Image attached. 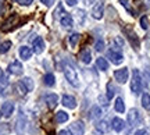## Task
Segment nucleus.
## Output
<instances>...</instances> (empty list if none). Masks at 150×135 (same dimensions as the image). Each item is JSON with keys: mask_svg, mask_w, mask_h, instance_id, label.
Here are the masks:
<instances>
[{"mask_svg": "<svg viewBox=\"0 0 150 135\" xmlns=\"http://www.w3.org/2000/svg\"><path fill=\"white\" fill-rule=\"evenodd\" d=\"M111 128L114 131H117V132H121V131L125 128V121H124L122 119H120V117L112 119V121H111Z\"/></svg>", "mask_w": 150, "mask_h": 135, "instance_id": "nucleus-13", "label": "nucleus"}, {"mask_svg": "<svg viewBox=\"0 0 150 135\" xmlns=\"http://www.w3.org/2000/svg\"><path fill=\"white\" fill-rule=\"evenodd\" d=\"M142 106L146 110H150V95L149 93H143V96H142Z\"/></svg>", "mask_w": 150, "mask_h": 135, "instance_id": "nucleus-28", "label": "nucleus"}, {"mask_svg": "<svg viewBox=\"0 0 150 135\" xmlns=\"http://www.w3.org/2000/svg\"><path fill=\"white\" fill-rule=\"evenodd\" d=\"M43 82H45V85H47V87H53L54 82H56V78H54V75L52 74V72H49V74H46V75H45Z\"/></svg>", "mask_w": 150, "mask_h": 135, "instance_id": "nucleus-23", "label": "nucleus"}, {"mask_svg": "<svg viewBox=\"0 0 150 135\" xmlns=\"http://www.w3.org/2000/svg\"><path fill=\"white\" fill-rule=\"evenodd\" d=\"M61 102H63V104H64L65 107H68V109L76 107V100H75V97L71 96V95H64V96L61 97Z\"/></svg>", "mask_w": 150, "mask_h": 135, "instance_id": "nucleus-12", "label": "nucleus"}, {"mask_svg": "<svg viewBox=\"0 0 150 135\" xmlns=\"http://www.w3.org/2000/svg\"><path fill=\"white\" fill-rule=\"evenodd\" d=\"M97 131L99 132H102V134H104V132H107L108 131V124H107V121H100L99 124H97Z\"/></svg>", "mask_w": 150, "mask_h": 135, "instance_id": "nucleus-29", "label": "nucleus"}, {"mask_svg": "<svg viewBox=\"0 0 150 135\" xmlns=\"http://www.w3.org/2000/svg\"><path fill=\"white\" fill-rule=\"evenodd\" d=\"M102 116V109L99 106H93V107L89 110V119L91 120H96Z\"/></svg>", "mask_w": 150, "mask_h": 135, "instance_id": "nucleus-19", "label": "nucleus"}, {"mask_svg": "<svg viewBox=\"0 0 150 135\" xmlns=\"http://www.w3.org/2000/svg\"><path fill=\"white\" fill-rule=\"evenodd\" d=\"M107 57L110 59V61L112 64H121L124 61V56L121 52H118V49H108Z\"/></svg>", "mask_w": 150, "mask_h": 135, "instance_id": "nucleus-4", "label": "nucleus"}, {"mask_svg": "<svg viewBox=\"0 0 150 135\" xmlns=\"http://www.w3.org/2000/svg\"><path fill=\"white\" fill-rule=\"evenodd\" d=\"M75 20H76V22H78L79 25H83V24H85V20H86V11L81 10V9L75 10Z\"/></svg>", "mask_w": 150, "mask_h": 135, "instance_id": "nucleus-16", "label": "nucleus"}, {"mask_svg": "<svg viewBox=\"0 0 150 135\" xmlns=\"http://www.w3.org/2000/svg\"><path fill=\"white\" fill-rule=\"evenodd\" d=\"M128 68L127 67H124V68H120L114 72V77H115V80H117L120 84H125V82L128 81Z\"/></svg>", "mask_w": 150, "mask_h": 135, "instance_id": "nucleus-8", "label": "nucleus"}, {"mask_svg": "<svg viewBox=\"0 0 150 135\" xmlns=\"http://www.w3.org/2000/svg\"><path fill=\"white\" fill-rule=\"evenodd\" d=\"M18 14H11L7 20H6L3 24H1V31L3 32H10L11 29H14V28L18 25Z\"/></svg>", "mask_w": 150, "mask_h": 135, "instance_id": "nucleus-3", "label": "nucleus"}, {"mask_svg": "<svg viewBox=\"0 0 150 135\" xmlns=\"http://www.w3.org/2000/svg\"><path fill=\"white\" fill-rule=\"evenodd\" d=\"M63 70H64V75H65V78H67V81L70 82L71 85L75 87V88L79 87L81 85L79 75H78V72H76L74 65H71L70 63L64 61V63H63Z\"/></svg>", "mask_w": 150, "mask_h": 135, "instance_id": "nucleus-1", "label": "nucleus"}, {"mask_svg": "<svg viewBox=\"0 0 150 135\" xmlns=\"http://www.w3.org/2000/svg\"><path fill=\"white\" fill-rule=\"evenodd\" d=\"M96 67L99 68V70H102V71H107L108 70L107 60L104 59V57H99V59L96 60Z\"/></svg>", "mask_w": 150, "mask_h": 135, "instance_id": "nucleus-21", "label": "nucleus"}, {"mask_svg": "<svg viewBox=\"0 0 150 135\" xmlns=\"http://www.w3.org/2000/svg\"><path fill=\"white\" fill-rule=\"evenodd\" d=\"M45 100H46V104H47L49 109H54L59 103V96L56 93H49L47 96L45 97Z\"/></svg>", "mask_w": 150, "mask_h": 135, "instance_id": "nucleus-14", "label": "nucleus"}, {"mask_svg": "<svg viewBox=\"0 0 150 135\" xmlns=\"http://www.w3.org/2000/svg\"><path fill=\"white\" fill-rule=\"evenodd\" d=\"M56 121L57 123H65V121H68V114L65 113V112H59V113L56 114Z\"/></svg>", "mask_w": 150, "mask_h": 135, "instance_id": "nucleus-27", "label": "nucleus"}, {"mask_svg": "<svg viewBox=\"0 0 150 135\" xmlns=\"http://www.w3.org/2000/svg\"><path fill=\"white\" fill-rule=\"evenodd\" d=\"M11 48V42L10 41H4V42H1L0 43V54H4L7 53Z\"/></svg>", "mask_w": 150, "mask_h": 135, "instance_id": "nucleus-25", "label": "nucleus"}, {"mask_svg": "<svg viewBox=\"0 0 150 135\" xmlns=\"http://www.w3.org/2000/svg\"><path fill=\"white\" fill-rule=\"evenodd\" d=\"M95 49H96L97 52H103L104 50V42H103L102 39H99L96 42V45H95Z\"/></svg>", "mask_w": 150, "mask_h": 135, "instance_id": "nucleus-33", "label": "nucleus"}, {"mask_svg": "<svg viewBox=\"0 0 150 135\" xmlns=\"http://www.w3.org/2000/svg\"><path fill=\"white\" fill-rule=\"evenodd\" d=\"M32 49L28 48V46H22L21 49H20V56H21L22 60H29L31 59V56H32Z\"/></svg>", "mask_w": 150, "mask_h": 135, "instance_id": "nucleus-17", "label": "nucleus"}, {"mask_svg": "<svg viewBox=\"0 0 150 135\" xmlns=\"http://www.w3.org/2000/svg\"><path fill=\"white\" fill-rule=\"evenodd\" d=\"M8 72L10 74H14V75H21L22 71H24V68H22V64L20 63V61H13L10 65H8Z\"/></svg>", "mask_w": 150, "mask_h": 135, "instance_id": "nucleus-9", "label": "nucleus"}, {"mask_svg": "<svg viewBox=\"0 0 150 135\" xmlns=\"http://www.w3.org/2000/svg\"><path fill=\"white\" fill-rule=\"evenodd\" d=\"M140 27L143 28V29H147L149 28V21H147V17L143 16V17H140Z\"/></svg>", "mask_w": 150, "mask_h": 135, "instance_id": "nucleus-32", "label": "nucleus"}, {"mask_svg": "<svg viewBox=\"0 0 150 135\" xmlns=\"http://www.w3.org/2000/svg\"><path fill=\"white\" fill-rule=\"evenodd\" d=\"M14 1L18 3V4H21V6H29L32 3V0H14Z\"/></svg>", "mask_w": 150, "mask_h": 135, "instance_id": "nucleus-36", "label": "nucleus"}, {"mask_svg": "<svg viewBox=\"0 0 150 135\" xmlns=\"http://www.w3.org/2000/svg\"><path fill=\"white\" fill-rule=\"evenodd\" d=\"M21 84L24 85V87L27 88V91L28 92H31L33 89V81L29 78V77H25V78H22L21 80Z\"/></svg>", "mask_w": 150, "mask_h": 135, "instance_id": "nucleus-22", "label": "nucleus"}, {"mask_svg": "<svg viewBox=\"0 0 150 135\" xmlns=\"http://www.w3.org/2000/svg\"><path fill=\"white\" fill-rule=\"evenodd\" d=\"M60 22H61V25H63L65 29H70V28L72 27V17H71L70 14H65V16H63L60 18Z\"/></svg>", "mask_w": 150, "mask_h": 135, "instance_id": "nucleus-18", "label": "nucleus"}, {"mask_svg": "<svg viewBox=\"0 0 150 135\" xmlns=\"http://www.w3.org/2000/svg\"><path fill=\"white\" fill-rule=\"evenodd\" d=\"M17 89L20 91V93H21V95H27V93H28L27 88H25V87H24V85H22V84H21V81H20V82H18V84H17Z\"/></svg>", "mask_w": 150, "mask_h": 135, "instance_id": "nucleus-34", "label": "nucleus"}, {"mask_svg": "<svg viewBox=\"0 0 150 135\" xmlns=\"http://www.w3.org/2000/svg\"><path fill=\"white\" fill-rule=\"evenodd\" d=\"M131 91L135 95H139L142 91V77H140L139 70H134L132 72V81H131Z\"/></svg>", "mask_w": 150, "mask_h": 135, "instance_id": "nucleus-2", "label": "nucleus"}, {"mask_svg": "<svg viewBox=\"0 0 150 135\" xmlns=\"http://www.w3.org/2000/svg\"><path fill=\"white\" fill-rule=\"evenodd\" d=\"M3 11H4V3H3V1H0V16L3 14Z\"/></svg>", "mask_w": 150, "mask_h": 135, "instance_id": "nucleus-41", "label": "nucleus"}, {"mask_svg": "<svg viewBox=\"0 0 150 135\" xmlns=\"http://www.w3.org/2000/svg\"><path fill=\"white\" fill-rule=\"evenodd\" d=\"M33 52L36 54H40L45 50V41H43L40 36H38L36 39H33V43H32Z\"/></svg>", "mask_w": 150, "mask_h": 135, "instance_id": "nucleus-11", "label": "nucleus"}, {"mask_svg": "<svg viewBox=\"0 0 150 135\" xmlns=\"http://www.w3.org/2000/svg\"><path fill=\"white\" fill-rule=\"evenodd\" d=\"M143 4H145L146 9H149L150 7V0H143Z\"/></svg>", "mask_w": 150, "mask_h": 135, "instance_id": "nucleus-42", "label": "nucleus"}, {"mask_svg": "<svg viewBox=\"0 0 150 135\" xmlns=\"http://www.w3.org/2000/svg\"><path fill=\"white\" fill-rule=\"evenodd\" d=\"M7 85H8V78H7L4 74H1V75H0V91L6 89Z\"/></svg>", "mask_w": 150, "mask_h": 135, "instance_id": "nucleus-31", "label": "nucleus"}, {"mask_svg": "<svg viewBox=\"0 0 150 135\" xmlns=\"http://www.w3.org/2000/svg\"><path fill=\"white\" fill-rule=\"evenodd\" d=\"M104 14V0H97V3L93 6V10H92V16L96 20H100Z\"/></svg>", "mask_w": 150, "mask_h": 135, "instance_id": "nucleus-5", "label": "nucleus"}, {"mask_svg": "<svg viewBox=\"0 0 150 135\" xmlns=\"http://www.w3.org/2000/svg\"><path fill=\"white\" fill-rule=\"evenodd\" d=\"M96 0H85V3L86 4H92V3H95Z\"/></svg>", "mask_w": 150, "mask_h": 135, "instance_id": "nucleus-43", "label": "nucleus"}, {"mask_svg": "<svg viewBox=\"0 0 150 135\" xmlns=\"http://www.w3.org/2000/svg\"><path fill=\"white\" fill-rule=\"evenodd\" d=\"M79 39H81V35L78 32H74L72 35L70 36V45H71V48H75L76 45H78V42H79Z\"/></svg>", "mask_w": 150, "mask_h": 135, "instance_id": "nucleus-26", "label": "nucleus"}, {"mask_svg": "<svg viewBox=\"0 0 150 135\" xmlns=\"http://www.w3.org/2000/svg\"><path fill=\"white\" fill-rule=\"evenodd\" d=\"M40 1H42V3H43L45 6L50 7V6H53V4H54V1H56V0H40Z\"/></svg>", "mask_w": 150, "mask_h": 135, "instance_id": "nucleus-37", "label": "nucleus"}, {"mask_svg": "<svg viewBox=\"0 0 150 135\" xmlns=\"http://www.w3.org/2000/svg\"><path fill=\"white\" fill-rule=\"evenodd\" d=\"M59 135H71L70 131H67V130H63V131H60Z\"/></svg>", "mask_w": 150, "mask_h": 135, "instance_id": "nucleus-40", "label": "nucleus"}, {"mask_svg": "<svg viewBox=\"0 0 150 135\" xmlns=\"http://www.w3.org/2000/svg\"><path fill=\"white\" fill-rule=\"evenodd\" d=\"M1 116H3V114H1V112H0V119H1Z\"/></svg>", "mask_w": 150, "mask_h": 135, "instance_id": "nucleus-44", "label": "nucleus"}, {"mask_svg": "<svg viewBox=\"0 0 150 135\" xmlns=\"http://www.w3.org/2000/svg\"><path fill=\"white\" fill-rule=\"evenodd\" d=\"M1 114L4 116V117H11V114L14 113V103H11V102H6L3 103V106H1Z\"/></svg>", "mask_w": 150, "mask_h": 135, "instance_id": "nucleus-10", "label": "nucleus"}, {"mask_svg": "<svg viewBox=\"0 0 150 135\" xmlns=\"http://www.w3.org/2000/svg\"><path fill=\"white\" fill-rule=\"evenodd\" d=\"M121 3H122V6L129 11V13H131V14H132V16H136V13H135V11L131 9V6L128 4V1H127V0H121Z\"/></svg>", "mask_w": 150, "mask_h": 135, "instance_id": "nucleus-35", "label": "nucleus"}, {"mask_svg": "<svg viewBox=\"0 0 150 135\" xmlns=\"http://www.w3.org/2000/svg\"><path fill=\"white\" fill-rule=\"evenodd\" d=\"M135 135H149V132H147L146 130H139V131L135 132Z\"/></svg>", "mask_w": 150, "mask_h": 135, "instance_id": "nucleus-38", "label": "nucleus"}, {"mask_svg": "<svg viewBox=\"0 0 150 135\" xmlns=\"http://www.w3.org/2000/svg\"><path fill=\"white\" fill-rule=\"evenodd\" d=\"M65 3L68 6H75L76 3H78V0H65Z\"/></svg>", "mask_w": 150, "mask_h": 135, "instance_id": "nucleus-39", "label": "nucleus"}, {"mask_svg": "<svg viewBox=\"0 0 150 135\" xmlns=\"http://www.w3.org/2000/svg\"><path fill=\"white\" fill-rule=\"evenodd\" d=\"M140 120V116H139V112L136 110V109H131L128 113V119H127V121H128V125L129 127H135V125L139 123Z\"/></svg>", "mask_w": 150, "mask_h": 135, "instance_id": "nucleus-7", "label": "nucleus"}, {"mask_svg": "<svg viewBox=\"0 0 150 135\" xmlns=\"http://www.w3.org/2000/svg\"><path fill=\"white\" fill-rule=\"evenodd\" d=\"M81 60L85 63V64H89L92 61V54H91V52H89V49H83L82 52H81Z\"/></svg>", "mask_w": 150, "mask_h": 135, "instance_id": "nucleus-20", "label": "nucleus"}, {"mask_svg": "<svg viewBox=\"0 0 150 135\" xmlns=\"http://www.w3.org/2000/svg\"><path fill=\"white\" fill-rule=\"evenodd\" d=\"M115 110H117L118 113H124L125 112V104H124V100L121 99V97H118L117 100H115Z\"/></svg>", "mask_w": 150, "mask_h": 135, "instance_id": "nucleus-24", "label": "nucleus"}, {"mask_svg": "<svg viewBox=\"0 0 150 135\" xmlns=\"http://www.w3.org/2000/svg\"><path fill=\"white\" fill-rule=\"evenodd\" d=\"M70 132H71V135H83V132H85V124L81 120L74 121L70 125Z\"/></svg>", "mask_w": 150, "mask_h": 135, "instance_id": "nucleus-6", "label": "nucleus"}, {"mask_svg": "<svg viewBox=\"0 0 150 135\" xmlns=\"http://www.w3.org/2000/svg\"><path fill=\"white\" fill-rule=\"evenodd\" d=\"M125 32H127V35H128L129 41L132 42L134 48L138 50V49H139V39H138V36H136V33L132 32V31H131V29H128V28H125Z\"/></svg>", "mask_w": 150, "mask_h": 135, "instance_id": "nucleus-15", "label": "nucleus"}, {"mask_svg": "<svg viewBox=\"0 0 150 135\" xmlns=\"http://www.w3.org/2000/svg\"><path fill=\"white\" fill-rule=\"evenodd\" d=\"M114 93H115V88H114V85H112V82H108L107 84V99H112V96H114Z\"/></svg>", "mask_w": 150, "mask_h": 135, "instance_id": "nucleus-30", "label": "nucleus"}]
</instances>
